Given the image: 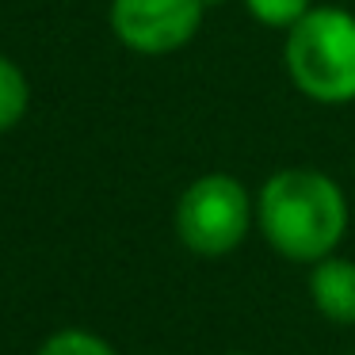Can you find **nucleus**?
I'll return each instance as SVG.
<instances>
[{"label": "nucleus", "instance_id": "obj_1", "mask_svg": "<svg viewBox=\"0 0 355 355\" xmlns=\"http://www.w3.org/2000/svg\"><path fill=\"white\" fill-rule=\"evenodd\" d=\"M352 222L347 195L321 168H279L256 191V230L291 263H317L340 248Z\"/></svg>", "mask_w": 355, "mask_h": 355}, {"label": "nucleus", "instance_id": "obj_2", "mask_svg": "<svg viewBox=\"0 0 355 355\" xmlns=\"http://www.w3.org/2000/svg\"><path fill=\"white\" fill-rule=\"evenodd\" d=\"M283 69L321 107L355 103V12L313 4L283 39Z\"/></svg>", "mask_w": 355, "mask_h": 355}, {"label": "nucleus", "instance_id": "obj_3", "mask_svg": "<svg viewBox=\"0 0 355 355\" xmlns=\"http://www.w3.org/2000/svg\"><path fill=\"white\" fill-rule=\"evenodd\" d=\"M256 225V199L230 172L191 180L176 202V237L195 256H230Z\"/></svg>", "mask_w": 355, "mask_h": 355}, {"label": "nucleus", "instance_id": "obj_4", "mask_svg": "<svg viewBox=\"0 0 355 355\" xmlns=\"http://www.w3.org/2000/svg\"><path fill=\"white\" fill-rule=\"evenodd\" d=\"M210 0H111V31L146 58L176 54L199 35Z\"/></svg>", "mask_w": 355, "mask_h": 355}, {"label": "nucleus", "instance_id": "obj_5", "mask_svg": "<svg viewBox=\"0 0 355 355\" xmlns=\"http://www.w3.org/2000/svg\"><path fill=\"white\" fill-rule=\"evenodd\" d=\"M309 298L332 324H355V260L332 252L309 263Z\"/></svg>", "mask_w": 355, "mask_h": 355}, {"label": "nucleus", "instance_id": "obj_6", "mask_svg": "<svg viewBox=\"0 0 355 355\" xmlns=\"http://www.w3.org/2000/svg\"><path fill=\"white\" fill-rule=\"evenodd\" d=\"M27 103H31V85H27L24 69L0 54V134L19 126V119L27 115Z\"/></svg>", "mask_w": 355, "mask_h": 355}, {"label": "nucleus", "instance_id": "obj_7", "mask_svg": "<svg viewBox=\"0 0 355 355\" xmlns=\"http://www.w3.org/2000/svg\"><path fill=\"white\" fill-rule=\"evenodd\" d=\"M241 8L256 19L260 27H271V31H291L309 8L313 0H241Z\"/></svg>", "mask_w": 355, "mask_h": 355}, {"label": "nucleus", "instance_id": "obj_8", "mask_svg": "<svg viewBox=\"0 0 355 355\" xmlns=\"http://www.w3.org/2000/svg\"><path fill=\"white\" fill-rule=\"evenodd\" d=\"M39 355H115V347L85 329H65V332H54L39 347Z\"/></svg>", "mask_w": 355, "mask_h": 355}, {"label": "nucleus", "instance_id": "obj_9", "mask_svg": "<svg viewBox=\"0 0 355 355\" xmlns=\"http://www.w3.org/2000/svg\"><path fill=\"white\" fill-rule=\"evenodd\" d=\"M230 355H248V352H230Z\"/></svg>", "mask_w": 355, "mask_h": 355}]
</instances>
